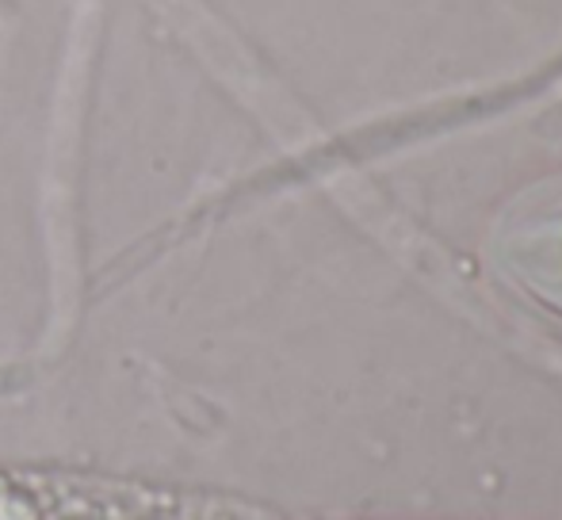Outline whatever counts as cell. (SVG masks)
Here are the masks:
<instances>
[{"mask_svg": "<svg viewBox=\"0 0 562 520\" xmlns=\"http://www.w3.org/2000/svg\"><path fill=\"white\" fill-rule=\"evenodd\" d=\"M0 520H234V513L172 486L58 471H0Z\"/></svg>", "mask_w": 562, "mask_h": 520, "instance_id": "cell-1", "label": "cell"}, {"mask_svg": "<svg viewBox=\"0 0 562 520\" xmlns=\"http://www.w3.org/2000/svg\"><path fill=\"white\" fill-rule=\"evenodd\" d=\"M525 257L540 260V280L543 287L562 291V211L551 218H543L540 226V249H525Z\"/></svg>", "mask_w": 562, "mask_h": 520, "instance_id": "cell-2", "label": "cell"}]
</instances>
